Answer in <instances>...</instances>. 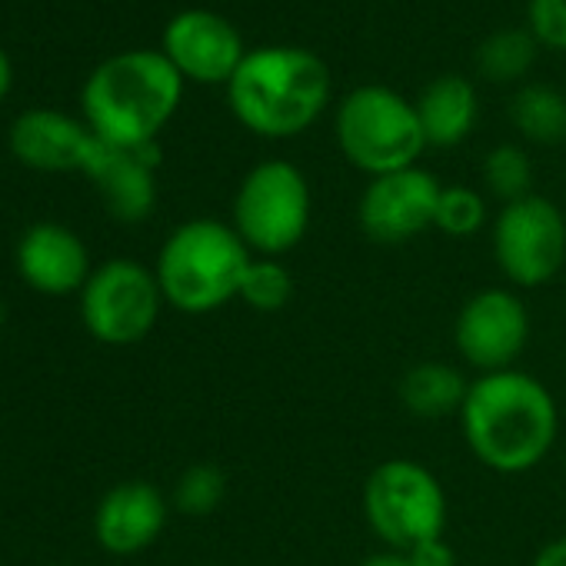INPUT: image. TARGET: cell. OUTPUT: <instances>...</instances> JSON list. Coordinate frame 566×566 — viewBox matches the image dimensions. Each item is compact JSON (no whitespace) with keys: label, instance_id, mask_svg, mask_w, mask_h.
<instances>
[{"label":"cell","instance_id":"30bf717a","mask_svg":"<svg viewBox=\"0 0 566 566\" xmlns=\"http://www.w3.org/2000/svg\"><path fill=\"white\" fill-rule=\"evenodd\" d=\"M530 340V311L513 287H483L460 307L453 344L476 374L513 370Z\"/></svg>","mask_w":566,"mask_h":566},{"label":"cell","instance_id":"f1b7e54d","mask_svg":"<svg viewBox=\"0 0 566 566\" xmlns=\"http://www.w3.org/2000/svg\"><path fill=\"white\" fill-rule=\"evenodd\" d=\"M11 84H14V67H11V57L0 51V104L11 94Z\"/></svg>","mask_w":566,"mask_h":566},{"label":"cell","instance_id":"484cf974","mask_svg":"<svg viewBox=\"0 0 566 566\" xmlns=\"http://www.w3.org/2000/svg\"><path fill=\"white\" fill-rule=\"evenodd\" d=\"M407 559L410 566H457V549L447 543V536H437V539H423L410 546Z\"/></svg>","mask_w":566,"mask_h":566},{"label":"cell","instance_id":"7a4b0ae2","mask_svg":"<svg viewBox=\"0 0 566 566\" xmlns=\"http://www.w3.org/2000/svg\"><path fill=\"white\" fill-rule=\"evenodd\" d=\"M331 94V67L321 54L270 44L247 51L227 84V107L243 130L263 140H291L324 117Z\"/></svg>","mask_w":566,"mask_h":566},{"label":"cell","instance_id":"8992f818","mask_svg":"<svg viewBox=\"0 0 566 566\" xmlns=\"http://www.w3.org/2000/svg\"><path fill=\"white\" fill-rule=\"evenodd\" d=\"M314 197L304 170L283 157L253 164L230 207V223L253 256H287L311 230Z\"/></svg>","mask_w":566,"mask_h":566},{"label":"cell","instance_id":"3957f363","mask_svg":"<svg viewBox=\"0 0 566 566\" xmlns=\"http://www.w3.org/2000/svg\"><path fill=\"white\" fill-rule=\"evenodd\" d=\"M184 77L164 51L134 48L101 61L81 87L84 124L111 147L157 144L184 101Z\"/></svg>","mask_w":566,"mask_h":566},{"label":"cell","instance_id":"cb8c5ba5","mask_svg":"<svg viewBox=\"0 0 566 566\" xmlns=\"http://www.w3.org/2000/svg\"><path fill=\"white\" fill-rule=\"evenodd\" d=\"M227 496V476L213 463H193L174 486V506L187 516H210Z\"/></svg>","mask_w":566,"mask_h":566},{"label":"cell","instance_id":"ac0fdd59","mask_svg":"<svg viewBox=\"0 0 566 566\" xmlns=\"http://www.w3.org/2000/svg\"><path fill=\"white\" fill-rule=\"evenodd\" d=\"M470 380L460 367L443 360H423L410 367L400 377V403L407 413L420 420H440V417H460V407L467 400Z\"/></svg>","mask_w":566,"mask_h":566},{"label":"cell","instance_id":"277c9868","mask_svg":"<svg viewBox=\"0 0 566 566\" xmlns=\"http://www.w3.org/2000/svg\"><path fill=\"white\" fill-rule=\"evenodd\" d=\"M250 260L253 253L233 223L193 217L170 230L154 273L167 307L180 314H213L240 297Z\"/></svg>","mask_w":566,"mask_h":566},{"label":"cell","instance_id":"52a82bcc","mask_svg":"<svg viewBox=\"0 0 566 566\" xmlns=\"http://www.w3.org/2000/svg\"><path fill=\"white\" fill-rule=\"evenodd\" d=\"M364 520L370 533L390 549H410L437 539L447 530V490L440 476L410 460L390 457L364 480Z\"/></svg>","mask_w":566,"mask_h":566},{"label":"cell","instance_id":"5bb4252c","mask_svg":"<svg viewBox=\"0 0 566 566\" xmlns=\"http://www.w3.org/2000/svg\"><path fill=\"white\" fill-rule=\"evenodd\" d=\"M8 144H11V154L31 170L84 174L97 137L84 120H77L64 111L34 107V111H24L11 124Z\"/></svg>","mask_w":566,"mask_h":566},{"label":"cell","instance_id":"7402d4cb","mask_svg":"<svg viewBox=\"0 0 566 566\" xmlns=\"http://www.w3.org/2000/svg\"><path fill=\"white\" fill-rule=\"evenodd\" d=\"M483 184L503 203L530 197L533 193V160H530V154L520 144H496L483 157Z\"/></svg>","mask_w":566,"mask_h":566},{"label":"cell","instance_id":"d6986e66","mask_svg":"<svg viewBox=\"0 0 566 566\" xmlns=\"http://www.w3.org/2000/svg\"><path fill=\"white\" fill-rule=\"evenodd\" d=\"M510 124L536 147L566 140V97L553 84H523L510 101Z\"/></svg>","mask_w":566,"mask_h":566},{"label":"cell","instance_id":"2e32d148","mask_svg":"<svg viewBox=\"0 0 566 566\" xmlns=\"http://www.w3.org/2000/svg\"><path fill=\"white\" fill-rule=\"evenodd\" d=\"M170 516L167 496L147 480H127L104 493L94 513L97 543L114 556H134L157 543Z\"/></svg>","mask_w":566,"mask_h":566},{"label":"cell","instance_id":"9a60e30c","mask_svg":"<svg viewBox=\"0 0 566 566\" xmlns=\"http://www.w3.org/2000/svg\"><path fill=\"white\" fill-rule=\"evenodd\" d=\"M154 167H157V144L140 147V150H124L97 137L87 157L84 177L101 190L111 217H117L120 223H140L157 207Z\"/></svg>","mask_w":566,"mask_h":566},{"label":"cell","instance_id":"4fadbf2b","mask_svg":"<svg viewBox=\"0 0 566 566\" xmlns=\"http://www.w3.org/2000/svg\"><path fill=\"white\" fill-rule=\"evenodd\" d=\"M14 260H18L21 280L44 297L81 294L87 276L94 273L84 240L71 227L51 223V220L24 230V237L18 240Z\"/></svg>","mask_w":566,"mask_h":566},{"label":"cell","instance_id":"8fae6325","mask_svg":"<svg viewBox=\"0 0 566 566\" xmlns=\"http://www.w3.org/2000/svg\"><path fill=\"white\" fill-rule=\"evenodd\" d=\"M443 184L417 167L370 177L357 203V223L367 240L380 247H400L433 227Z\"/></svg>","mask_w":566,"mask_h":566},{"label":"cell","instance_id":"603a6c76","mask_svg":"<svg viewBox=\"0 0 566 566\" xmlns=\"http://www.w3.org/2000/svg\"><path fill=\"white\" fill-rule=\"evenodd\" d=\"M490 220V210H486V200L480 190L467 187V184H453V187H443L440 190V200H437V217H433V227L447 237H476Z\"/></svg>","mask_w":566,"mask_h":566},{"label":"cell","instance_id":"83f0119b","mask_svg":"<svg viewBox=\"0 0 566 566\" xmlns=\"http://www.w3.org/2000/svg\"><path fill=\"white\" fill-rule=\"evenodd\" d=\"M357 566H410V559H407V553H403V549H390V546H384V549H377V553H367Z\"/></svg>","mask_w":566,"mask_h":566},{"label":"cell","instance_id":"44dd1931","mask_svg":"<svg viewBox=\"0 0 566 566\" xmlns=\"http://www.w3.org/2000/svg\"><path fill=\"white\" fill-rule=\"evenodd\" d=\"M294 297V273L280 256H253L240 283V301L256 314H276Z\"/></svg>","mask_w":566,"mask_h":566},{"label":"cell","instance_id":"e0dca14e","mask_svg":"<svg viewBox=\"0 0 566 566\" xmlns=\"http://www.w3.org/2000/svg\"><path fill=\"white\" fill-rule=\"evenodd\" d=\"M413 104H417V114L423 124L427 147H437V150L463 144L480 120L476 87L460 74L433 77Z\"/></svg>","mask_w":566,"mask_h":566},{"label":"cell","instance_id":"9c48e42d","mask_svg":"<svg viewBox=\"0 0 566 566\" xmlns=\"http://www.w3.org/2000/svg\"><path fill=\"white\" fill-rule=\"evenodd\" d=\"M490 247L513 291H536L566 263V217L539 193L503 203L490 227Z\"/></svg>","mask_w":566,"mask_h":566},{"label":"cell","instance_id":"ffe728a7","mask_svg":"<svg viewBox=\"0 0 566 566\" xmlns=\"http://www.w3.org/2000/svg\"><path fill=\"white\" fill-rule=\"evenodd\" d=\"M539 44L526 28H503L480 41L473 64L490 84H520L536 64Z\"/></svg>","mask_w":566,"mask_h":566},{"label":"cell","instance_id":"ba28073f","mask_svg":"<svg viewBox=\"0 0 566 566\" xmlns=\"http://www.w3.org/2000/svg\"><path fill=\"white\" fill-rule=\"evenodd\" d=\"M164 294L154 266L114 256L94 266L81 291V321L87 334L107 347L140 344L160 321Z\"/></svg>","mask_w":566,"mask_h":566},{"label":"cell","instance_id":"d4e9b609","mask_svg":"<svg viewBox=\"0 0 566 566\" xmlns=\"http://www.w3.org/2000/svg\"><path fill=\"white\" fill-rule=\"evenodd\" d=\"M526 31L539 48L566 54V0H526Z\"/></svg>","mask_w":566,"mask_h":566},{"label":"cell","instance_id":"7c38bea8","mask_svg":"<svg viewBox=\"0 0 566 566\" xmlns=\"http://www.w3.org/2000/svg\"><path fill=\"white\" fill-rule=\"evenodd\" d=\"M164 57L190 84H230L247 57L240 31L207 8H187L174 14L160 38Z\"/></svg>","mask_w":566,"mask_h":566},{"label":"cell","instance_id":"5b68a950","mask_svg":"<svg viewBox=\"0 0 566 566\" xmlns=\"http://www.w3.org/2000/svg\"><path fill=\"white\" fill-rule=\"evenodd\" d=\"M334 137L344 160L367 177L417 167L427 150L417 104L387 84L347 91L334 114Z\"/></svg>","mask_w":566,"mask_h":566},{"label":"cell","instance_id":"f546056e","mask_svg":"<svg viewBox=\"0 0 566 566\" xmlns=\"http://www.w3.org/2000/svg\"><path fill=\"white\" fill-rule=\"evenodd\" d=\"M0 327H4V301H0Z\"/></svg>","mask_w":566,"mask_h":566},{"label":"cell","instance_id":"6da1fadb","mask_svg":"<svg viewBox=\"0 0 566 566\" xmlns=\"http://www.w3.org/2000/svg\"><path fill=\"white\" fill-rule=\"evenodd\" d=\"M470 453L493 473H526L546 460L559 433L553 394L526 370L476 374L460 407Z\"/></svg>","mask_w":566,"mask_h":566},{"label":"cell","instance_id":"4316f807","mask_svg":"<svg viewBox=\"0 0 566 566\" xmlns=\"http://www.w3.org/2000/svg\"><path fill=\"white\" fill-rule=\"evenodd\" d=\"M530 566H566V536L549 539L546 546H539Z\"/></svg>","mask_w":566,"mask_h":566}]
</instances>
